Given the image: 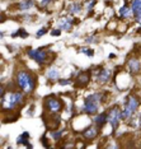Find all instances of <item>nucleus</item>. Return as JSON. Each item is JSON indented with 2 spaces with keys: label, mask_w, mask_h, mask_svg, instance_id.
I'll return each mask as SVG.
<instances>
[{
  "label": "nucleus",
  "mask_w": 141,
  "mask_h": 149,
  "mask_svg": "<svg viewBox=\"0 0 141 149\" xmlns=\"http://www.w3.org/2000/svg\"><path fill=\"white\" fill-rule=\"evenodd\" d=\"M17 87L21 88L23 93H32L36 88V79L31 73L26 72V70H19L15 77Z\"/></svg>",
  "instance_id": "f257e3e1"
},
{
  "label": "nucleus",
  "mask_w": 141,
  "mask_h": 149,
  "mask_svg": "<svg viewBox=\"0 0 141 149\" xmlns=\"http://www.w3.org/2000/svg\"><path fill=\"white\" fill-rule=\"evenodd\" d=\"M1 110L3 111H12L14 110L15 107H18L19 104L23 103L24 101V94L23 92H8L5 96L1 97Z\"/></svg>",
  "instance_id": "f03ea898"
},
{
  "label": "nucleus",
  "mask_w": 141,
  "mask_h": 149,
  "mask_svg": "<svg viewBox=\"0 0 141 149\" xmlns=\"http://www.w3.org/2000/svg\"><path fill=\"white\" fill-rule=\"evenodd\" d=\"M104 94L103 93H93L88 96L84 101V107H83V112H85L86 115H95L99 111V104L103 102Z\"/></svg>",
  "instance_id": "7ed1b4c3"
},
{
  "label": "nucleus",
  "mask_w": 141,
  "mask_h": 149,
  "mask_svg": "<svg viewBox=\"0 0 141 149\" xmlns=\"http://www.w3.org/2000/svg\"><path fill=\"white\" fill-rule=\"evenodd\" d=\"M64 108V102L55 96H48L45 100V110L50 113H60Z\"/></svg>",
  "instance_id": "20e7f679"
},
{
  "label": "nucleus",
  "mask_w": 141,
  "mask_h": 149,
  "mask_svg": "<svg viewBox=\"0 0 141 149\" xmlns=\"http://www.w3.org/2000/svg\"><path fill=\"white\" fill-rule=\"evenodd\" d=\"M140 106V101L139 97H129L125 102V106H123L122 110V118H130L133 113L136 112V110Z\"/></svg>",
  "instance_id": "39448f33"
},
{
  "label": "nucleus",
  "mask_w": 141,
  "mask_h": 149,
  "mask_svg": "<svg viewBox=\"0 0 141 149\" xmlns=\"http://www.w3.org/2000/svg\"><path fill=\"white\" fill-rule=\"evenodd\" d=\"M27 54L28 56L33 59L35 61H37L41 65H45V64L50 60V54L46 51L43 47H39L38 50H33V49H28L27 50Z\"/></svg>",
  "instance_id": "423d86ee"
},
{
  "label": "nucleus",
  "mask_w": 141,
  "mask_h": 149,
  "mask_svg": "<svg viewBox=\"0 0 141 149\" xmlns=\"http://www.w3.org/2000/svg\"><path fill=\"white\" fill-rule=\"evenodd\" d=\"M121 120H122V110L118 106H113L107 112V123H109L113 130H116L118 127Z\"/></svg>",
  "instance_id": "0eeeda50"
},
{
  "label": "nucleus",
  "mask_w": 141,
  "mask_h": 149,
  "mask_svg": "<svg viewBox=\"0 0 141 149\" xmlns=\"http://www.w3.org/2000/svg\"><path fill=\"white\" fill-rule=\"evenodd\" d=\"M90 82V70H85V72H80L75 79V87L76 88H84L86 87Z\"/></svg>",
  "instance_id": "6e6552de"
},
{
  "label": "nucleus",
  "mask_w": 141,
  "mask_h": 149,
  "mask_svg": "<svg viewBox=\"0 0 141 149\" xmlns=\"http://www.w3.org/2000/svg\"><path fill=\"white\" fill-rule=\"evenodd\" d=\"M127 68H129V72L132 74H139L140 73V60L137 59V57H131L129 59V61H127Z\"/></svg>",
  "instance_id": "1a4fd4ad"
},
{
  "label": "nucleus",
  "mask_w": 141,
  "mask_h": 149,
  "mask_svg": "<svg viewBox=\"0 0 141 149\" xmlns=\"http://www.w3.org/2000/svg\"><path fill=\"white\" fill-rule=\"evenodd\" d=\"M98 133H99V129L97 126H88L82 133V135L84 136V139H86L88 141H90V140H93V139H95L98 136Z\"/></svg>",
  "instance_id": "9d476101"
},
{
  "label": "nucleus",
  "mask_w": 141,
  "mask_h": 149,
  "mask_svg": "<svg viewBox=\"0 0 141 149\" xmlns=\"http://www.w3.org/2000/svg\"><path fill=\"white\" fill-rule=\"evenodd\" d=\"M109 79H111V70L107 69V68H102L99 74L97 75V82L99 84H106L109 82Z\"/></svg>",
  "instance_id": "9b49d317"
},
{
  "label": "nucleus",
  "mask_w": 141,
  "mask_h": 149,
  "mask_svg": "<svg viewBox=\"0 0 141 149\" xmlns=\"http://www.w3.org/2000/svg\"><path fill=\"white\" fill-rule=\"evenodd\" d=\"M130 9L136 22H140V0H132L130 4Z\"/></svg>",
  "instance_id": "f8f14e48"
},
{
  "label": "nucleus",
  "mask_w": 141,
  "mask_h": 149,
  "mask_svg": "<svg viewBox=\"0 0 141 149\" xmlns=\"http://www.w3.org/2000/svg\"><path fill=\"white\" fill-rule=\"evenodd\" d=\"M74 23H75V21L73 18H62L59 22V28L61 31H70Z\"/></svg>",
  "instance_id": "ddd939ff"
},
{
  "label": "nucleus",
  "mask_w": 141,
  "mask_h": 149,
  "mask_svg": "<svg viewBox=\"0 0 141 149\" xmlns=\"http://www.w3.org/2000/svg\"><path fill=\"white\" fill-rule=\"evenodd\" d=\"M82 10H83V5L79 1H73L68 5V12L73 15L79 14V13H82Z\"/></svg>",
  "instance_id": "4468645a"
},
{
  "label": "nucleus",
  "mask_w": 141,
  "mask_h": 149,
  "mask_svg": "<svg viewBox=\"0 0 141 149\" xmlns=\"http://www.w3.org/2000/svg\"><path fill=\"white\" fill-rule=\"evenodd\" d=\"M28 140H29V133L28 131H24L22 135H19V136L17 138V143L18 144H24L27 148H32L33 145L29 143Z\"/></svg>",
  "instance_id": "2eb2a0df"
},
{
  "label": "nucleus",
  "mask_w": 141,
  "mask_h": 149,
  "mask_svg": "<svg viewBox=\"0 0 141 149\" xmlns=\"http://www.w3.org/2000/svg\"><path fill=\"white\" fill-rule=\"evenodd\" d=\"M131 15H132V13H131L130 5L127 4V3H125V4L120 8V18L121 19H126V18H130Z\"/></svg>",
  "instance_id": "dca6fc26"
},
{
  "label": "nucleus",
  "mask_w": 141,
  "mask_h": 149,
  "mask_svg": "<svg viewBox=\"0 0 141 149\" xmlns=\"http://www.w3.org/2000/svg\"><path fill=\"white\" fill-rule=\"evenodd\" d=\"M106 123H107V112H103L94 117V124H95V126L98 129H102Z\"/></svg>",
  "instance_id": "f3484780"
},
{
  "label": "nucleus",
  "mask_w": 141,
  "mask_h": 149,
  "mask_svg": "<svg viewBox=\"0 0 141 149\" xmlns=\"http://www.w3.org/2000/svg\"><path fill=\"white\" fill-rule=\"evenodd\" d=\"M33 5H35V0H22L21 3L17 4V6H18L17 9H19V10H28Z\"/></svg>",
  "instance_id": "a211bd4d"
},
{
  "label": "nucleus",
  "mask_w": 141,
  "mask_h": 149,
  "mask_svg": "<svg viewBox=\"0 0 141 149\" xmlns=\"http://www.w3.org/2000/svg\"><path fill=\"white\" fill-rule=\"evenodd\" d=\"M59 77H60L59 70L56 69V68H50L48 72H47V78H48L50 80H57Z\"/></svg>",
  "instance_id": "6ab92c4d"
},
{
  "label": "nucleus",
  "mask_w": 141,
  "mask_h": 149,
  "mask_svg": "<svg viewBox=\"0 0 141 149\" xmlns=\"http://www.w3.org/2000/svg\"><path fill=\"white\" fill-rule=\"evenodd\" d=\"M12 36H13V37L19 36V37H21V38H27V37H28V32H27L24 28H19L18 31H17L15 33H13Z\"/></svg>",
  "instance_id": "aec40b11"
},
{
  "label": "nucleus",
  "mask_w": 141,
  "mask_h": 149,
  "mask_svg": "<svg viewBox=\"0 0 141 149\" xmlns=\"http://www.w3.org/2000/svg\"><path fill=\"white\" fill-rule=\"evenodd\" d=\"M64 134V130H57V131H51V136L53 138L55 141H59Z\"/></svg>",
  "instance_id": "412c9836"
},
{
  "label": "nucleus",
  "mask_w": 141,
  "mask_h": 149,
  "mask_svg": "<svg viewBox=\"0 0 141 149\" xmlns=\"http://www.w3.org/2000/svg\"><path fill=\"white\" fill-rule=\"evenodd\" d=\"M95 3H97V0H90V1L88 3V5H86V12L90 13L93 10V8H94V5H95Z\"/></svg>",
  "instance_id": "4be33fe9"
},
{
  "label": "nucleus",
  "mask_w": 141,
  "mask_h": 149,
  "mask_svg": "<svg viewBox=\"0 0 141 149\" xmlns=\"http://www.w3.org/2000/svg\"><path fill=\"white\" fill-rule=\"evenodd\" d=\"M46 33H47V28H45V27H43V28H42V29H39V31H38V32H37V33H36V36H37V37H38V38H39V37H41V36H43V35H46Z\"/></svg>",
  "instance_id": "5701e85b"
},
{
  "label": "nucleus",
  "mask_w": 141,
  "mask_h": 149,
  "mask_svg": "<svg viewBox=\"0 0 141 149\" xmlns=\"http://www.w3.org/2000/svg\"><path fill=\"white\" fill-rule=\"evenodd\" d=\"M82 52L86 54L88 56H93V55H94V51H93L92 49H83V50H82Z\"/></svg>",
  "instance_id": "b1692460"
},
{
  "label": "nucleus",
  "mask_w": 141,
  "mask_h": 149,
  "mask_svg": "<svg viewBox=\"0 0 141 149\" xmlns=\"http://www.w3.org/2000/svg\"><path fill=\"white\" fill-rule=\"evenodd\" d=\"M70 83H71V79H60L59 80V84H61V86H68Z\"/></svg>",
  "instance_id": "393cba45"
},
{
  "label": "nucleus",
  "mask_w": 141,
  "mask_h": 149,
  "mask_svg": "<svg viewBox=\"0 0 141 149\" xmlns=\"http://www.w3.org/2000/svg\"><path fill=\"white\" fill-rule=\"evenodd\" d=\"M41 141H42V144H43V147H45V148H50V147H51V145L47 143V138H46V136H42Z\"/></svg>",
  "instance_id": "a878e982"
},
{
  "label": "nucleus",
  "mask_w": 141,
  "mask_h": 149,
  "mask_svg": "<svg viewBox=\"0 0 141 149\" xmlns=\"http://www.w3.org/2000/svg\"><path fill=\"white\" fill-rule=\"evenodd\" d=\"M52 1H53V0H41V6L45 8V6H47L48 4H51Z\"/></svg>",
  "instance_id": "bb28decb"
},
{
  "label": "nucleus",
  "mask_w": 141,
  "mask_h": 149,
  "mask_svg": "<svg viewBox=\"0 0 141 149\" xmlns=\"http://www.w3.org/2000/svg\"><path fill=\"white\" fill-rule=\"evenodd\" d=\"M51 35L52 36H60V35H61V29H60V28L53 29V31H51Z\"/></svg>",
  "instance_id": "cd10ccee"
},
{
  "label": "nucleus",
  "mask_w": 141,
  "mask_h": 149,
  "mask_svg": "<svg viewBox=\"0 0 141 149\" xmlns=\"http://www.w3.org/2000/svg\"><path fill=\"white\" fill-rule=\"evenodd\" d=\"M4 93H5V88L0 84V98H1L3 96H4Z\"/></svg>",
  "instance_id": "c85d7f7f"
},
{
  "label": "nucleus",
  "mask_w": 141,
  "mask_h": 149,
  "mask_svg": "<svg viewBox=\"0 0 141 149\" xmlns=\"http://www.w3.org/2000/svg\"><path fill=\"white\" fill-rule=\"evenodd\" d=\"M5 21H6V15H5V14H3V13H0V23L5 22Z\"/></svg>",
  "instance_id": "c756f323"
},
{
  "label": "nucleus",
  "mask_w": 141,
  "mask_h": 149,
  "mask_svg": "<svg viewBox=\"0 0 141 149\" xmlns=\"http://www.w3.org/2000/svg\"><path fill=\"white\" fill-rule=\"evenodd\" d=\"M86 42H88V43H90V42H95V40H94V37H88Z\"/></svg>",
  "instance_id": "7c9ffc66"
},
{
  "label": "nucleus",
  "mask_w": 141,
  "mask_h": 149,
  "mask_svg": "<svg viewBox=\"0 0 141 149\" xmlns=\"http://www.w3.org/2000/svg\"><path fill=\"white\" fill-rule=\"evenodd\" d=\"M113 57H116L115 54H109V59H113Z\"/></svg>",
  "instance_id": "2f4dec72"
},
{
  "label": "nucleus",
  "mask_w": 141,
  "mask_h": 149,
  "mask_svg": "<svg viewBox=\"0 0 141 149\" xmlns=\"http://www.w3.org/2000/svg\"><path fill=\"white\" fill-rule=\"evenodd\" d=\"M3 36H4V35H3V33H1V32H0V38H1V37H3Z\"/></svg>",
  "instance_id": "473e14b6"
}]
</instances>
